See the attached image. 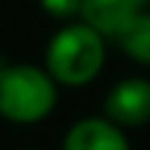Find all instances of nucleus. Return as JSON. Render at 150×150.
Returning a JSON list of instances; mask_svg holds the SVG:
<instances>
[{
    "instance_id": "nucleus-4",
    "label": "nucleus",
    "mask_w": 150,
    "mask_h": 150,
    "mask_svg": "<svg viewBox=\"0 0 150 150\" xmlns=\"http://www.w3.org/2000/svg\"><path fill=\"white\" fill-rule=\"evenodd\" d=\"M150 0H83L81 20L89 22L106 39H117L142 11H147Z\"/></svg>"
},
{
    "instance_id": "nucleus-1",
    "label": "nucleus",
    "mask_w": 150,
    "mask_h": 150,
    "mask_svg": "<svg viewBox=\"0 0 150 150\" xmlns=\"http://www.w3.org/2000/svg\"><path fill=\"white\" fill-rule=\"evenodd\" d=\"M106 64V36L89 22H67L53 33L45 50V70L56 83L86 86L100 75Z\"/></svg>"
},
{
    "instance_id": "nucleus-6",
    "label": "nucleus",
    "mask_w": 150,
    "mask_h": 150,
    "mask_svg": "<svg viewBox=\"0 0 150 150\" xmlns=\"http://www.w3.org/2000/svg\"><path fill=\"white\" fill-rule=\"evenodd\" d=\"M114 42L122 47L128 59H134L142 67H150V8L142 11Z\"/></svg>"
},
{
    "instance_id": "nucleus-5",
    "label": "nucleus",
    "mask_w": 150,
    "mask_h": 150,
    "mask_svg": "<svg viewBox=\"0 0 150 150\" xmlns=\"http://www.w3.org/2000/svg\"><path fill=\"white\" fill-rule=\"evenodd\" d=\"M61 150H131L125 128L103 114V117H83L67 131Z\"/></svg>"
},
{
    "instance_id": "nucleus-2",
    "label": "nucleus",
    "mask_w": 150,
    "mask_h": 150,
    "mask_svg": "<svg viewBox=\"0 0 150 150\" xmlns=\"http://www.w3.org/2000/svg\"><path fill=\"white\" fill-rule=\"evenodd\" d=\"M59 103L56 81L36 64L0 67V117L14 125H36L50 117Z\"/></svg>"
},
{
    "instance_id": "nucleus-7",
    "label": "nucleus",
    "mask_w": 150,
    "mask_h": 150,
    "mask_svg": "<svg viewBox=\"0 0 150 150\" xmlns=\"http://www.w3.org/2000/svg\"><path fill=\"white\" fill-rule=\"evenodd\" d=\"M45 8V14L56 17V20H72V17H81V6L83 0H39Z\"/></svg>"
},
{
    "instance_id": "nucleus-3",
    "label": "nucleus",
    "mask_w": 150,
    "mask_h": 150,
    "mask_svg": "<svg viewBox=\"0 0 150 150\" xmlns=\"http://www.w3.org/2000/svg\"><path fill=\"white\" fill-rule=\"evenodd\" d=\"M103 114L120 128H142L150 122V81L147 78H122L108 89Z\"/></svg>"
}]
</instances>
